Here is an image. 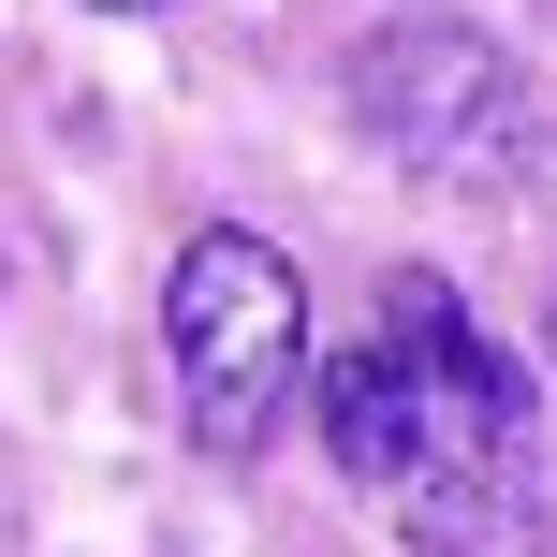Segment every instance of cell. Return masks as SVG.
Segmentation results:
<instances>
[{"label":"cell","mask_w":557,"mask_h":557,"mask_svg":"<svg viewBox=\"0 0 557 557\" xmlns=\"http://www.w3.org/2000/svg\"><path fill=\"white\" fill-rule=\"evenodd\" d=\"M323 425L337 470L441 557H499L529 513V367L470 323L441 264H396L367 337L323 367Z\"/></svg>","instance_id":"obj_1"},{"label":"cell","mask_w":557,"mask_h":557,"mask_svg":"<svg viewBox=\"0 0 557 557\" xmlns=\"http://www.w3.org/2000/svg\"><path fill=\"white\" fill-rule=\"evenodd\" d=\"M162 367H176V425L206 455H264V425L294 411V367H308L294 250H264L250 221H206L162 278Z\"/></svg>","instance_id":"obj_2"},{"label":"cell","mask_w":557,"mask_h":557,"mask_svg":"<svg viewBox=\"0 0 557 557\" xmlns=\"http://www.w3.org/2000/svg\"><path fill=\"white\" fill-rule=\"evenodd\" d=\"M352 103H367V133L411 176H455V191H484V176L529 162V88H513V59L470 45V29H382V45L352 59Z\"/></svg>","instance_id":"obj_3"},{"label":"cell","mask_w":557,"mask_h":557,"mask_svg":"<svg viewBox=\"0 0 557 557\" xmlns=\"http://www.w3.org/2000/svg\"><path fill=\"white\" fill-rule=\"evenodd\" d=\"M543 367H557V278H543Z\"/></svg>","instance_id":"obj_4"},{"label":"cell","mask_w":557,"mask_h":557,"mask_svg":"<svg viewBox=\"0 0 557 557\" xmlns=\"http://www.w3.org/2000/svg\"><path fill=\"white\" fill-rule=\"evenodd\" d=\"M88 15H147V0H88Z\"/></svg>","instance_id":"obj_5"}]
</instances>
